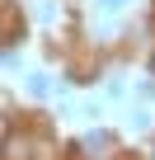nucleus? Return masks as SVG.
<instances>
[{
    "label": "nucleus",
    "mask_w": 155,
    "mask_h": 160,
    "mask_svg": "<svg viewBox=\"0 0 155 160\" xmlns=\"http://www.w3.org/2000/svg\"><path fill=\"white\" fill-rule=\"evenodd\" d=\"M70 151L80 155V160H113V155H118V132L94 122L90 132H80V137L70 141Z\"/></svg>",
    "instance_id": "obj_1"
},
{
    "label": "nucleus",
    "mask_w": 155,
    "mask_h": 160,
    "mask_svg": "<svg viewBox=\"0 0 155 160\" xmlns=\"http://www.w3.org/2000/svg\"><path fill=\"white\" fill-rule=\"evenodd\" d=\"M0 14H5V47H19L24 42V10H19V0H5Z\"/></svg>",
    "instance_id": "obj_2"
},
{
    "label": "nucleus",
    "mask_w": 155,
    "mask_h": 160,
    "mask_svg": "<svg viewBox=\"0 0 155 160\" xmlns=\"http://www.w3.org/2000/svg\"><path fill=\"white\" fill-rule=\"evenodd\" d=\"M24 80H28V94H33L38 104H42V99H56V75H47V71H28Z\"/></svg>",
    "instance_id": "obj_3"
},
{
    "label": "nucleus",
    "mask_w": 155,
    "mask_h": 160,
    "mask_svg": "<svg viewBox=\"0 0 155 160\" xmlns=\"http://www.w3.org/2000/svg\"><path fill=\"white\" fill-rule=\"evenodd\" d=\"M127 122H132L136 132H150V127H155V108H150V104H136V99H132V118H127Z\"/></svg>",
    "instance_id": "obj_4"
},
{
    "label": "nucleus",
    "mask_w": 155,
    "mask_h": 160,
    "mask_svg": "<svg viewBox=\"0 0 155 160\" xmlns=\"http://www.w3.org/2000/svg\"><path fill=\"white\" fill-rule=\"evenodd\" d=\"M104 94H108L113 104H127V99H132V90L122 85V80H118V75H108V80H104Z\"/></svg>",
    "instance_id": "obj_5"
},
{
    "label": "nucleus",
    "mask_w": 155,
    "mask_h": 160,
    "mask_svg": "<svg viewBox=\"0 0 155 160\" xmlns=\"http://www.w3.org/2000/svg\"><path fill=\"white\" fill-rule=\"evenodd\" d=\"M132 99H136V104H155V80H150V75H141L136 85H132Z\"/></svg>",
    "instance_id": "obj_6"
},
{
    "label": "nucleus",
    "mask_w": 155,
    "mask_h": 160,
    "mask_svg": "<svg viewBox=\"0 0 155 160\" xmlns=\"http://www.w3.org/2000/svg\"><path fill=\"white\" fill-rule=\"evenodd\" d=\"M122 5H127V0H99L94 10H99V14H122Z\"/></svg>",
    "instance_id": "obj_7"
},
{
    "label": "nucleus",
    "mask_w": 155,
    "mask_h": 160,
    "mask_svg": "<svg viewBox=\"0 0 155 160\" xmlns=\"http://www.w3.org/2000/svg\"><path fill=\"white\" fill-rule=\"evenodd\" d=\"M24 66V57H19V47H5V71H19Z\"/></svg>",
    "instance_id": "obj_8"
},
{
    "label": "nucleus",
    "mask_w": 155,
    "mask_h": 160,
    "mask_svg": "<svg viewBox=\"0 0 155 160\" xmlns=\"http://www.w3.org/2000/svg\"><path fill=\"white\" fill-rule=\"evenodd\" d=\"M99 113H104V108H99L94 99H85V104H80V118H90V122H99Z\"/></svg>",
    "instance_id": "obj_9"
},
{
    "label": "nucleus",
    "mask_w": 155,
    "mask_h": 160,
    "mask_svg": "<svg viewBox=\"0 0 155 160\" xmlns=\"http://www.w3.org/2000/svg\"><path fill=\"white\" fill-rule=\"evenodd\" d=\"M146 75L155 80V47H150V57H146Z\"/></svg>",
    "instance_id": "obj_10"
},
{
    "label": "nucleus",
    "mask_w": 155,
    "mask_h": 160,
    "mask_svg": "<svg viewBox=\"0 0 155 160\" xmlns=\"http://www.w3.org/2000/svg\"><path fill=\"white\" fill-rule=\"evenodd\" d=\"M150 160H155V141H150Z\"/></svg>",
    "instance_id": "obj_11"
}]
</instances>
